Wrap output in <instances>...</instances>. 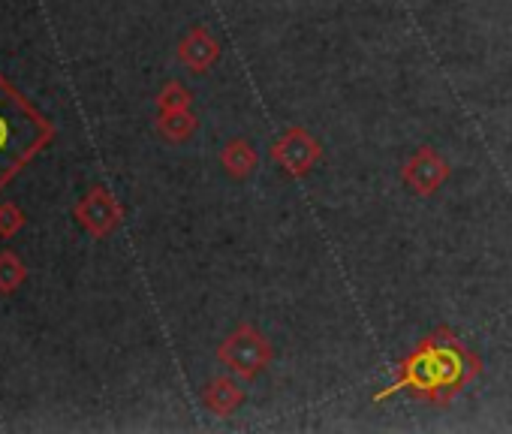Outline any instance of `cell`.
Listing matches in <instances>:
<instances>
[{
	"label": "cell",
	"mask_w": 512,
	"mask_h": 434,
	"mask_svg": "<svg viewBox=\"0 0 512 434\" xmlns=\"http://www.w3.org/2000/svg\"><path fill=\"white\" fill-rule=\"evenodd\" d=\"M473 374H476V359H470L464 347L455 344V338H446V332H440L425 338L419 350L407 359L404 377L398 380L395 389L410 386V392L422 398L443 401L440 392L446 395L458 392Z\"/></svg>",
	"instance_id": "cell-1"
},
{
	"label": "cell",
	"mask_w": 512,
	"mask_h": 434,
	"mask_svg": "<svg viewBox=\"0 0 512 434\" xmlns=\"http://www.w3.org/2000/svg\"><path fill=\"white\" fill-rule=\"evenodd\" d=\"M43 121L25 109L19 97H13L0 85V184H4L40 145Z\"/></svg>",
	"instance_id": "cell-2"
},
{
	"label": "cell",
	"mask_w": 512,
	"mask_h": 434,
	"mask_svg": "<svg viewBox=\"0 0 512 434\" xmlns=\"http://www.w3.org/2000/svg\"><path fill=\"white\" fill-rule=\"evenodd\" d=\"M235 374H241V377H256L260 374L266 365H269V359H272V347H269V341L256 332L253 326H238L229 338H226V344L220 347V353H217Z\"/></svg>",
	"instance_id": "cell-3"
},
{
	"label": "cell",
	"mask_w": 512,
	"mask_h": 434,
	"mask_svg": "<svg viewBox=\"0 0 512 434\" xmlns=\"http://www.w3.org/2000/svg\"><path fill=\"white\" fill-rule=\"evenodd\" d=\"M275 160L290 175H308L320 160V142L305 127H290L275 145Z\"/></svg>",
	"instance_id": "cell-4"
},
{
	"label": "cell",
	"mask_w": 512,
	"mask_h": 434,
	"mask_svg": "<svg viewBox=\"0 0 512 434\" xmlns=\"http://www.w3.org/2000/svg\"><path fill=\"white\" fill-rule=\"evenodd\" d=\"M446 175H449V166L434 154V148H419L413 157H410V163H407V169H404V178H407V184L419 193V196H431L443 181H446Z\"/></svg>",
	"instance_id": "cell-5"
},
{
	"label": "cell",
	"mask_w": 512,
	"mask_h": 434,
	"mask_svg": "<svg viewBox=\"0 0 512 434\" xmlns=\"http://www.w3.org/2000/svg\"><path fill=\"white\" fill-rule=\"evenodd\" d=\"M217 55H220V46L208 37V31H193L190 34V40L181 46V58L193 67V70H205V67H211L214 61H217Z\"/></svg>",
	"instance_id": "cell-6"
},
{
	"label": "cell",
	"mask_w": 512,
	"mask_h": 434,
	"mask_svg": "<svg viewBox=\"0 0 512 434\" xmlns=\"http://www.w3.org/2000/svg\"><path fill=\"white\" fill-rule=\"evenodd\" d=\"M244 401V392L232 383V380H226V377H220V380H214L208 389H205V404L214 410V413H223V416H229L238 404Z\"/></svg>",
	"instance_id": "cell-7"
},
{
	"label": "cell",
	"mask_w": 512,
	"mask_h": 434,
	"mask_svg": "<svg viewBox=\"0 0 512 434\" xmlns=\"http://www.w3.org/2000/svg\"><path fill=\"white\" fill-rule=\"evenodd\" d=\"M223 166H226L235 178L250 175V172L256 169V151H253V145L244 142V139H232V142L226 145V151H223Z\"/></svg>",
	"instance_id": "cell-8"
}]
</instances>
